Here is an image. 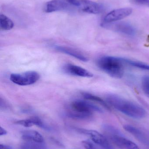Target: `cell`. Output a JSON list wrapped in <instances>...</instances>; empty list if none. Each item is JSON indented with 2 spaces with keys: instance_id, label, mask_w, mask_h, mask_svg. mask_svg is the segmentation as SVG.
<instances>
[{
  "instance_id": "22",
  "label": "cell",
  "mask_w": 149,
  "mask_h": 149,
  "mask_svg": "<svg viewBox=\"0 0 149 149\" xmlns=\"http://www.w3.org/2000/svg\"><path fill=\"white\" fill-rule=\"evenodd\" d=\"M7 131L1 127H0V136L5 135L7 134Z\"/></svg>"
},
{
  "instance_id": "11",
  "label": "cell",
  "mask_w": 149,
  "mask_h": 149,
  "mask_svg": "<svg viewBox=\"0 0 149 149\" xmlns=\"http://www.w3.org/2000/svg\"><path fill=\"white\" fill-rule=\"evenodd\" d=\"M111 139L116 145L127 149H139L137 145L121 135V134L111 135Z\"/></svg>"
},
{
  "instance_id": "24",
  "label": "cell",
  "mask_w": 149,
  "mask_h": 149,
  "mask_svg": "<svg viewBox=\"0 0 149 149\" xmlns=\"http://www.w3.org/2000/svg\"><path fill=\"white\" fill-rule=\"evenodd\" d=\"M52 141H53L54 142V143H57V145H59V146H63V145H62V144H61V143H60V142H59L58 141H57V140H55V139H53V138H52Z\"/></svg>"
},
{
  "instance_id": "6",
  "label": "cell",
  "mask_w": 149,
  "mask_h": 149,
  "mask_svg": "<svg viewBox=\"0 0 149 149\" xmlns=\"http://www.w3.org/2000/svg\"><path fill=\"white\" fill-rule=\"evenodd\" d=\"M71 110L75 112L92 114L93 112L102 113L100 108L86 101L78 100L72 102L71 105Z\"/></svg>"
},
{
  "instance_id": "10",
  "label": "cell",
  "mask_w": 149,
  "mask_h": 149,
  "mask_svg": "<svg viewBox=\"0 0 149 149\" xmlns=\"http://www.w3.org/2000/svg\"><path fill=\"white\" fill-rule=\"evenodd\" d=\"M64 71L68 74L81 77L92 78L93 74L87 70L78 65L68 64L64 67Z\"/></svg>"
},
{
  "instance_id": "15",
  "label": "cell",
  "mask_w": 149,
  "mask_h": 149,
  "mask_svg": "<svg viewBox=\"0 0 149 149\" xmlns=\"http://www.w3.org/2000/svg\"><path fill=\"white\" fill-rule=\"evenodd\" d=\"M82 95L85 99L89 100L92 101L98 102L99 104L103 106L105 108L107 109L108 110H110V107L108 106V103H107L104 100H102L99 96L87 93H82Z\"/></svg>"
},
{
  "instance_id": "9",
  "label": "cell",
  "mask_w": 149,
  "mask_h": 149,
  "mask_svg": "<svg viewBox=\"0 0 149 149\" xmlns=\"http://www.w3.org/2000/svg\"><path fill=\"white\" fill-rule=\"evenodd\" d=\"M72 5L64 0H52L45 4V11L46 13L70 10Z\"/></svg>"
},
{
  "instance_id": "4",
  "label": "cell",
  "mask_w": 149,
  "mask_h": 149,
  "mask_svg": "<svg viewBox=\"0 0 149 149\" xmlns=\"http://www.w3.org/2000/svg\"><path fill=\"white\" fill-rule=\"evenodd\" d=\"M101 27L108 29L128 36L135 35L136 30L132 25L126 22H113L111 23H101Z\"/></svg>"
},
{
  "instance_id": "23",
  "label": "cell",
  "mask_w": 149,
  "mask_h": 149,
  "mask_svg": "<svg viewBox=\"0 0 149 149\" xmlns=\"http://www.w3.org/2000/svg\"><path fill=\"white\" fill-rule=\"evenodd\" d=\"M0 149H11V148L9 146L1 144L0 145Z\"/></svg>"
},
{
  "instance_id": "5",
  "label": "cell",
  "mask_w": 149,
  "mask_h": 149,
  "mask_svg": "<svg viewBox=\"0 0 149 149\" xmlns=\"http://www.w3.org/2000/svg\"><path fill=\"white\" fill-rule=\"evenodd\" d=\"M78 132L89 135L92 141L102 149H113L107 138L99 132L93 130L78 129Z\"/></svg>"
},
{
  "instance_id": "1",
  "label": "cell",
  "mask_w": 149,
  "mask_h": 149,
  "mask_svg": "<svg viewBox=\"0 0 149 149\" xmlns=\"http://www.w3.org/2000/svg\"><path fill=\"white\" fill-rule=\"evenodd\" d=\"M106 101L108 104L131 118L142 119L146 116V112L144 109L137 104L125 100L118 95H108L107 96Z\"/></svg>"
},
{
  "instance_id": "20",
  "label": "cell",
  "mask_w": 149,
  "mask_h": 149,
  "mask_svg": "<svg viewBox=\"0 0 149 149\" xmlns=\"http://www.w3.org/2000/svg\"><path fill=\"white\" fill-rule=\"evenodd\" d=\"M93 143L90 140H85L81 142L82 145L85 149H97Z\"/></svg>"
},
{
  "instance_id": "21",
  "label": "cell",
  "mask_w": 149,
  "mask_h": 149,
  "mask_svg": "<svg viewBox=\"0 0 149 149\" xmlns=\"http://www.w3.org/2000/svg\"><path fill=\"white\" fill-rule=\"evenodd\" d=\"M136 4L147 6L149 8V0H132Z\"/></svg>"
},
{
  "instance_id": "2",
  "label": "cell",
  "mask_w": 149,
  "mask_h": 149,
  "mask_svg": "<svg viewBox=\"0 0 149 149\" xmlns=\"http://www.w3.org/2000/svg\"><path fill=\"white\" fill-rule=\"evenodd\" d=\"M97 64L101 70L113 78L120 79L123 76L124 63L122 58L103 56L98 59Z\"/></svg>"
},
{
  "instance_id": "14",
  "label": "cell",
  "mask_w": 149,
  "mask_h": 149,
  "mask_svg": "<svg viewBox=\"0 0 149 149\" xmlns=\"http://www.w3.org/2000/svg\"><path fill=\"white\" fill-rule=\"evenodd\" d=\"M15 124L21 125L25 127H29L34 125L43 128L45 125L42 120L37 116H33L25 120H19L15 122Z\"/></svg>"
},
{
  "instance_id": "16",
  "label": "cell",
  "mask_w": 149,
  "mask_h": 149,
  "mask_svg": "<svg viewBox=\"0 0 149 149\" xmlns=\"http://www.w3.org/2000/svg\"><path fill=\"white\" fill-rule=\"evenodd\" d=\"M14 24L11 19L3 14L0 15V27L3 30H10L13 29Z\"/></svg>"
},
{
  "instance_id": "17",
  "label": "cell",
  "mask_w": 149,
  "mask_h": 149,
  "mask_svg": "<svg viewBox=\"0 0 149 149\" xmlns=\"http://www.w3.org/2000/svg\"><path fill=\"white\" fill-rule=\"evenodd\" d=\"M122 60L124 64H127L132 67H135L144 70L149 71V65L147 64L138 61L129 60L127 58H122Z\"/></svg>"
},
{
  "instance_id": "8",
  "label": "cell",
  "mask_w": 149,
  "mask_h": 149,
  "mask_svg": "<svg viewBox=\"0 0 149 149\" xmlns=\"http://www.w3.org/2000/svg\"><path fill=\"white\" fill-rule=\"evenodd\" d=\"M78 8L89 14H99L103 11V6L90 0H78Z\"/></svg>"
},
{
  "instance_id": "19",
  "label": "cell",
  "mask_w": 149,
  "mask_h": 149,
  "mask_svg": "<svg viewBox=\"0 0 149 149\" xmlns=\"http://www.w3.org/2000/svg\"><path fill=\"white\" fill-rule=\"evenodd\" d=\"M142 87L144 93L149 97V76H145L142 80Z\"/></svg>"
},
{
  "instance_id": "3",
  "label": "cell",
  "mask_w": 149,
  "mask_h": 149,
  "mask_svg": "<svg viewBox=\"0 0 149 149\" xmlns=\"http://www.w3.org/2000/svg\"><path fill=\"white\" fill-rule=\"evenodd\" d=\"M39 74L36 72L28 71L22 73H13L10 76V80L19 86H28L36 83L39 79Z\"/></svg>"
},
{
  "instance_id": "12",
  "label": "cell",
  "mask_w": 149,
  "mask_h": 149,
  "mask_svg": "<svg viewBox=\"0 0 149 149\" xmlns=\"http://www.w3.org/2000/svg\"><path fill=\"white\" fill-rule=\"evenodd\" d=\"M54 48L57 51L73 57L80 61L85 62L88 61V58L85 56H84L82 53L71 48L59 45H55L54 46Z\"/></svg>"
},
{
  "instance_id": "13",
  "label": "cell",
  "mask_w": 149,
  "mask_h": 149,
  "mask_svg": "<svg viewBox=\"0 0 149 149\" xmlns=\"http://www.w3.org/2000/svg\"><path fill=\"white\" fill-rule=\"evenodd\" d=\"M21 134L22 138L25 141L37 143L43 142V137L37 131L33 130H26L22 131Z\"/></svg>"
},
{
  "instance_id": "18",
  "label": "cell",
  "mask_w": 149,
  "mask_h": 149,
  "mask_svg": "<svg viewBox=\"0 0 149 149\" xmlns=\"http://www.w3.org/2000/svg\"><path fill=\"white\" fill-rule=\"evenodd\" d=\"M123 128L126 131L134 135L139 140L141 141H145V139H144L142 133L138 129L129 125H125L123 126Z\"/></svg>"
},
{
  "instance_id": "7",
  "label": "cell",
  "mask_w": 149,
  "mask_h": 149,
  "mask_svg": "<svg viewBox=\"0 0 149 149\" xmlns=\"http://www.w3.org/2000/svg\"><path fill=\"white\" fill-rule=\"evenodd\" d=\"M132 12L133 9L130 8H123L114 10L106 15L102 22L111 23L120 21L130 15Z\"/></svg>"
}]
</instances>
